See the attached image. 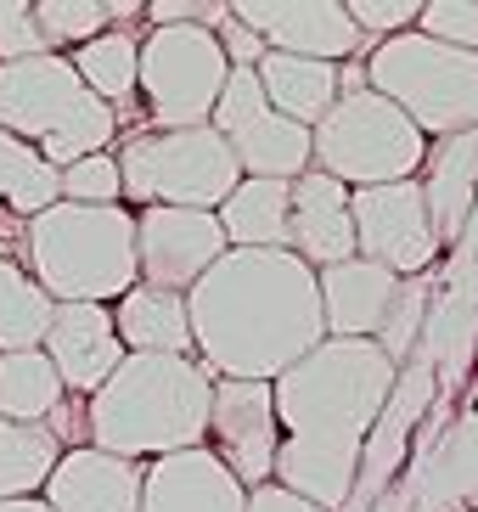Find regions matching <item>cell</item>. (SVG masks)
Returning <instances> with one entry per match:
<instances>
[{
  "instance_id": "18",
  "label": "cell",
  "mask_w": 478,
  "mask_h": 512,
  "mask_svg": "<svg viewBox=\"0 0 478 512\" xmlns=\"http://www.w3.org/2000/svg\"><path fill=\"white\" fill-rule=\"evenodd\" d=\"M287 254H299L310 271L355 259V220H349V186L321 169H304L287 186Z\"/></svg>"
},
{
  "instance_id": "37",
  "label": "cell",
  "mask_w": 478,
  "mask_h": 512,
  "mask_svg": "<svg viewBox=\"0 0 478 512\" xmlns=\"http://www.w3.org/2000/svg\"><path fill=\"white\" fill-rule=\"evenodd\" d=\"M242 512H321V507L293 496V490H282V484H259V490H248V507Z\"/></svg>"
},
{
  "instance_id": "27",
  "label": "cell",
  "mask_w": 478,
  "mask_h": 512,
  "mask_svg": "<svg viewBox=\"0 0 478 512\" xmlns=\"http://www.w3.org/2000/svg\"><path fill=\"white\" fill-rule=\"evenodd\" d=\"M141 17V6H107V0H34V29H40V46L57 51V57H68V51H79L85 40H96V34L107 29H124V23H135Z\"/></svg>"
},
{
  "instance_id": "25",
  "label": "cell",
  "mask_w": 478,
  "mask_h": 512,
  "mask_svg": "<svg viewBox=\"0 0 478 512\" xmlns=\"http://www.w3.org/2000/svg\"><path fill=\"white\" fill-rule=\"evenodd\" d=\"M68 62H74L79 85H85L96 102H107L113 113H130L135 102V68H141V34L135 29H107L96 34V40H85L79 51H68Z\"/></svg>"
},
{
  "instance_id": "36",
  "label": "cell",
  "mask_w": 478,
  "mask_h": 512,
  "mask_svg": "<svg viewBox=\"0 0 478 512\" xmlns=\"http://www.w3.org/2000/svg\"><path fill=\"white\" fill-rule=\"evenodd\" d=\"M214 40H220V51H225L231 68H259V57H265V40H259L254 29H242L237 17H225L220 29H214Z\"/></svg>"
},
{
  "instance_id": "2",
  "label": "cell",
  "mask_w": 478,
  "mask_h": 512,
  "mask_svg": "<svg viewBox=\"0 0 478 512\" xmlns=\"http://www.w3.org/2000/svg\"><path fill=\"white\" fill-rule=\"evenodd\" d=\"M186 316L203 372L242 383H276L327 338L315 271L287 248H225L186 293Z\"/></svg>"
},
{
  "instance_id": "16",
  "label": "cell",
  "mask_w": 478,
  "mask_h": 512,
  "mask_svg": "<svg viewBox=\"0 0 478 512\" xmlns=\"http://www.w3.org/2000/svg\"><path fill=\"white\" fill-rule=\"evenodd\" d=\"M40 349H45V361L57 366L68 400H90L124 361V344L113 332V310L107 304H57Z\"/></svg>"
},
{
  "instance_id": "24",
  "label": "cell",
  "mask_w": 478,
  "mask_h": 512,
  "mask_svg": "<svg viewBox=\"0 0 478 512\" xmlns=\"http://www.w3.org/2000/svg\"><path fill=\"white\" fill-rule=\"evenodd\" d=\"M287 186L293 181H254L242 175L214 220L225 231V248H287Z\"/></svg>"
},
{
  "instance_id": "14",
  "label": "cell",
  "mask_w": 478,
  "mask_h": 512,
  "mask_svg": "<svg viewBox=\"0 0 478 512\" xmlns=\"http://www.w3.org/2000/svg\"><path fill=\"white\" fill-rule=\"evenodd\" d=\"M242 490L276 479V451H282V428H276V400L270 383H242V377H214L209 400V439H203Z\"/></svg>"
},
{
  "instance_id": "31",
  "label": "cell",
  "mask_w": 478,
  "mask_h": 512,
  "mask_svg": "<svg viewBox=\"0 0 478 512\" xmlns=\"http://www.w3.org/2000/svg\"><path fill=\"white\" fill-rule=\"evenodd\" d=\"M428 304H434V271H428V276H405V282L394 287L389 316H383V327H377V338H372V344L383 349L394 366H411V361H417Z\"/></svg>"
},
{
  "instance_id": "13",
  "label": "cell",
  "mask_w": 478,
  "mask_h": 512,
  "mask_svg": "<svg viewBox=\"0 0 478 512\" xmlns=\"http://www.w3.org/2000/svg\"><path fill=\"white\" fill-rule=\"evenodd\" d=\"M225 231L209 209H135V276L164 293H192L220 265Z\"/></svg>"
},
{
  "instance_id": "30",
  "label": "cell",
  "mask_w": 478,
  "mask_h": 512,
  "mask_svg": "<svg viewBox=\"0 0 478 512\" xmlns=\"http://www.w3.org/2000/svg\"><path fill=\"white\" fill-rule=\"evenodd\" d=\"M0 203L17 214V220H34L51 203H62V181L57 169L45 164L29 141H17L0 130Z\"/></svg>"
},
{
  "instance_id": "8",
  "label": "cell",
  "mask_w": 478,
  "mask_h": 512,
  "mask_svg": "<svg viewBox=\"0 0 478 512\" xmlns=\"http://www.w3.org/2000/svg\"><path fill=\"white\" fill-rule=\"evenodd\" d=\"M422 158H428V136L394 102H383L377 91L338 96L332 113L310 130V169L332 175L349 192L417 181Z\"/></svg>"
},
{
  "instance_id": "21",
  "label": "cell",
  "mask_w": 478,
  "mask_h": 512,
  "mask_svg": "<svg viewBox=\"0 0 478 512\" xmlns=\"http://www.w3.org/2000/svg\"><path fill=\"white\" fill-rule=\"evenodd\" d=\"M394 287H400V276L372 265V259H344V265L315 271L327 338H377V327L394 304Z\"/></svg>"
},
{
  "instance_id": "23",
  "label": "cell",
  "mask_w": 478,
  "mask_h": 512,
  "mask_svg": "<svg viewBox=\"0 0 478 512\" xmlns=\"http://www.w3.org/2000/svg\"><path fill=\"white\" fill-rule=\"evenodd\" d=\"M254 79H259V91H265V102L276 107L282 119L304 124V130H315V124L332 113V102H338V68H332V62L265 51Z\"/></svg>"
},
{
  "instance_id": "9",
  "label": "cell",
  "mask_w": 478,
  "mask_h": 512,
  "mask_svg": "<svg viewBox=\"0 0 478 512\" xmlns=\"http://www.w3.org/2000/svg\"><path fill=\"white\" fill-rule=\"evenodd\" d=\"M225 62L214 29L175 23V29L141 34V68H135V102L147 113L141 130H192L214 119V102L225 91Z\"/></svg>"
},
{
  "instance_id": "38",
  "label": "cell",
  "mask_w": 478,
  "mask_h": 512,
  "mask_svg": "<svg viewBox=\"0 0 478 512\" xmlns=\"http://www.w3.org/2000/svg\"><path fill=\"white\" fill-rule=\"evenodd\" d=\"M0 512H51L40 496H23V501H0Z\"/></svg>"
},
{
  "instance_id": "32",
  "label": "cell",
  "mask_w": 478,
  "mask_h": 512,
  "mask_svg": "<svg viewBox=\"0 0 478 512\" xmlns=\"http://www.w3.org/2000/svg\"><path fill=\"white\" fill-rule=\"evenodd\" d=\"M57 181H62V203H85V209L124 203V181H119V158L113 152H90L79 164L57 169Z\"/></svg>"
},
{
  "instance_id": "12",
  "label": "cell",
  "mask_w": 478,
  "mask_h": 512,
  "mask_svg": "<svg viewBox=\"0 0 478 512\" xmlns=\"http://www.w3.org/2000/svg\"><path fill=\"white\" fill-rule=\"evenodd\" d=\"M434 400H439L434 366L428 361L400 366L389 400H383V411H377V422H372V434H366V445H360L349 512H372L377 501L389 496V484L400 479L405 462H411V445H417V434H422V422H428V411H434Z\"/></svg>"
},
{
  "instance_id": "22",
  "label": "cell",
  "mask_w": 478,
  "mask_h": 512,
  "mask_svg": "<svg viewBox=\"0 0 478 512\" xmlns=\"http://www.w3.org/2000/svg\"><path fill=\"white\" fill-rule=\"evenodd\" d=\"M107 310H113V332H119L124 355H192V316H186L180 293L135 282Z\"/></svg>"
},
{
  "instance_id": "17",
  "label": "cell",
  "mask_w": 478,
  "mask_h": 512,
  "mask_svg": "<svg viewBox=\"0 0 478 512\" xmlns=\"http://www.w3.org/2000/svg\"><path fill=\"white\" fill-rule=\"evenodd\" d=\"M242 507H248V490L231 479V467L209 445L141 462V512H242Z\"/></svg>"
},
{
  "instance_id": "4",
  "label": "cell",
  "mask_w": 478,
  "mask_h": 512,
  "mask_svg": "<svg viewBox=\"0 0 478 512\" xmlns=\"http://www.w3.org/2000/svg\"><path fill=\"white\" fill-rule=\"evenodd\" d=\"M23 271L51 304H119L135 276V209L51 203L23 220Z\"/></svg>"
},
{
  "instance_id": "1",
  "label": "cell",
  "mask_w": 478,
  "mask_h": 512,
  "mask_svg": "<svg viewBox=\"0 0 478 512\" xmlns=\"http://www.w3.org/2000/svg\"><path fill=\"white\" fill-rule=\"evenodd\" d=\"M394 377L400 366L372 338H321L304 361L287 366L270 383L276 428H282L270 484L315 501L321 512H349L360 445L372 434Z\"/></svg>"
},
{
  "instance_id": "20",
  "label": "cell",
  "mask_w": 478,
  "mask_h": 512,
  "mask_svg": "<svg viewBox=\"0 0 478 512\" xmlns=\"http://www.w3.org/2000/svg\"><path fill=\"white\" fill-rule=\"evenodd\" d=\"M417 186H422V203H428V220H434L439 254H450L467 226V214H473V203H478V130L428 141Z\"/></svg>"
},
{
  "instance_id": "7",
  "label": "cell",
  "mask_w": 478,
  "mask_h": 512,
  "mask_svg": "<svg viewBox=\"0 0 478 512\" xmlns=\"http://www.w3.org/2000/svg\"><path fill=\"white\" fill-rule=\"evenodd\" d=\"M119 181H124V209H220L237 192L242 169L209 124L192 130H135L124 136Z\"/></svg>"
},
{
  "instance_id": "28",
  "label": "cell",
  "mask_w": 478,
  "mask_h": 512,
  "mask_svg": "<svg viewBox=\"0 0 478 512\" xmlns=\"http://www.w3.org/2000/svg\"><path fill=\"white\" fill-rule=\"evenodd\" d=\"M68 451L51 428H23V422L0 417V501L40 496L57 456Z\"/></svg>"
},
{
  "instance_id": "3",
  "label": "cell",
  "mask_w": 478,
  "mask_h": 512,
  "mask_svg": "<svg viewBox=\"0 0 478 512\" xmlns=\"http://www.w3.org/2000/svg\"><path fill=\"white\" fill-rule=\"evenodd\" d=\"M209 400L214 377L197 355H124L85 400V445L124 462L192 451L209 439Z\"/></svg>"
},
{
  "instance_id": "26",
  "label": "cell",
  "mask_w": 478,
  "mask_h": 512,
  "mask_svg": "<svg viewBox=\"0 0 478 512\" xmlns=\"http://www.w3.org/2000/svg\"><path fill=\"white\" fill-rule=\"evenodd\" d=\"M68 406L57 366L45 361V349H12L0 355V417L23 422V428H45Z\"/></svg>"
},
{
  "instance_id": "11",
  "label": "cell",
  "mask_w": 478,
  "mask_h": 512,
  "mask_svg": "<svg viewBox=\"0 0 478 512\" xmlns=\"http://www.w3.org/2000/svg\"><path fill=\"white\" fill-rule=\"evenodd\" d=\"M349 220H355V259H372L400 282L405 276H428L439 265V237L417 181L349 192Z\"/></svg>"
},
{
  "instance_id": "34",
  "label": "cell",
  "mask_w": 478,
  "mask_h": 512,
  "mask_svg": "<svg viewBox=\"0 0 478 512\" xmlns=\"http://www.w3.org/2000/svg\"><path fill=\"white\" fill-rule=\"evenodd\" d=\"M417 34L456 51H478V0H422Z\"/></svg>"
},
{
  "instance_id": "15",
  "label": "cell",
  "mask_w": 478,
  "mask_h": 512,
  "mask_svg": "<svg viewBox=\"0 0 478 512\" xmlns=\"http://www.w3.org/2000/svg\"><path fill=\"white\" fill-rule=\"evenodd\" d=\"M231 17L242 29H254L265 51H282V57H310L338 68V62L372 51L355 34L344 0H237Z\"/></svg>"
},
{
  "instance_id": "10",
  "label": "cell",
  "mask_w": 478,
  "mask_h": 512,
  "mask_svg": "<svg viewBox=\"0 0 478 512\" xmlns=\"http://www.w3.org/2000/svg\"><path fill=\"white\" fill-rule=\"evenodd\" d=\"M209 130L231 147L237 169L254 175V181H299L304 169H310V130L282 119L265 102L254 68H231L225 74V91L214 102Z\"/></svg>"
},
{
  "instance_id": "35",
  "label": "cell",
  "mask_w": 478,
  "mask_h": 512,
  "mask_svg": "<svg viewBox=\"0 0 478 512\" xmlns=\"http://www.w3.org/2000/svg\"><path fill=\"white\" fill-rule=\"evenodd\" d=\"M40 29H34V0H0V62L40 57Z\"/></svg>"
},
{
  "instance_id": "6",
  "label": "cell",
  "mask_w": 478,
  "mask_h": 512,
  "mask_svg": "<svg viewBox=\"0 0 478 512\" xmlns=\"http://www.w3.org/2000/svg\"><path fill=\"white\" fill-rule=\"evenodd\" d=\"M366 91L394 102L428 141L478 130V51L439 46L428 34H394L366 51Z\"/></svg>"
},
{
  "instance_id": "19",
  "label": "cell",
  "mask_w": 478,
  "mask_h": 512,
  "mask_svg": "<svg viewBox=\"0 0 478 512\" xmlns=\"http://www.w3.org/2000/svg\"><path fill=\"white\" fill-rule=\"evenodd\" d=\"M40 501L51 512H141V462L107 456L96 445H68Z\"/></svg>"
},
{
  "instance_id": "5",
  "label": "cell",
  "mask_w": 478,
  "mask_h": 512,
  "mask_svg": "<svg viewBox=\"0 0 478 512\" xmlns=\"http://www.w3.org/2000/svg\"><path fill=\"white\" fill-rule=\"evenodd\" d=\"M0 130L29 141L51 169H68L90 152H113V136L124 124L79 85L74 62L40 51L23 62H0Z\"/></svg>"
},
{
  "instance_id": "33",
  "label": "cell",
  "mask_w": 478,
  "mask_h": 512,
  "mask_svg": "<svg viewBox=\"0 0 478 512\" xmlns=\"http://www.w3.org/2000/svg\"><path fill=\"white\" fill-rule=\"evenodd\" d=\"M349 23L366 46H383L394 34H411L422 17V0H344Z\"/></svg>"
},
{
  "instance_id": "29",
  "label": "cell",
  "mask_w": 478,
  "mask_h": 512,
  "mask_svg": "<svg viewBox=\"0 0 478 512\" xmlns=\"http://www.w3.org/2000/svg\"><path fill=\"white\" fill-rule=\"evenodd\" d=\"M51 310H57V304L40 293V282H34L12 254H0V355H12V349H40L45 327H51Z\"/></svg>"
}]
</instances>
